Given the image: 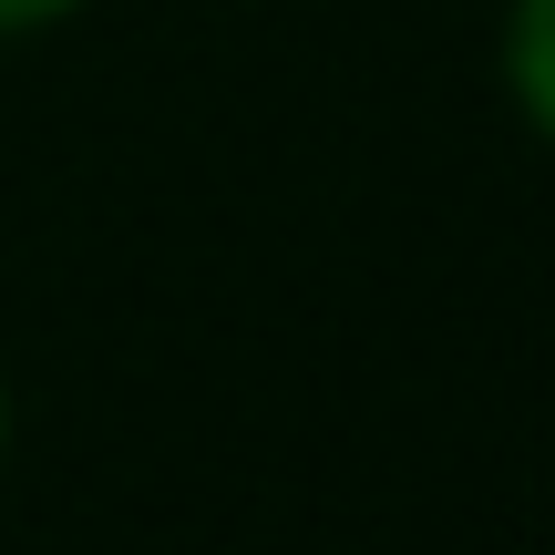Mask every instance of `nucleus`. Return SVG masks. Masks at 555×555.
I'll use <instances>...</instances> for the list:
<instances>
[{"label":"nucleus","instance_id":"obj_1","mask_svg":"<svg viewBox=\"0 0 555 555\" xmlns=\"http://www.w3.org/2000/svg\"><path fill=\"white\" fill-rule=\"evenodd\" d=\"M504 82H515L525 124L555 144V0H515L504 11Z\"/></svg>","mask_w":555,"mask_h":555},{"label":"nucleus","instance_id":"obj_2","mask_svg":"<svg viewBox=\"0 0 555 555\" xmlns=\"http://www.w3.org/2000/svg\"><path fill=\"white\" fill-rule=\"evenodd\" d=\"M82 11V0H0V31H41V21Z\"/></svg>","mask_w":555,"mask_h":555},{"label":"nucleus","instance_id":"obj_3","mask_svg":"<svg viewBox=\"0 0 555 555\" xmlns=\"http://www.w3.org/2000/svg\"><path fill=\"white\" fill-rule=\"evenodd\" d=\"M0 433H11V391H0Z\"/></svg>","mask_w":555,"mask_h":555}]
</instances>
